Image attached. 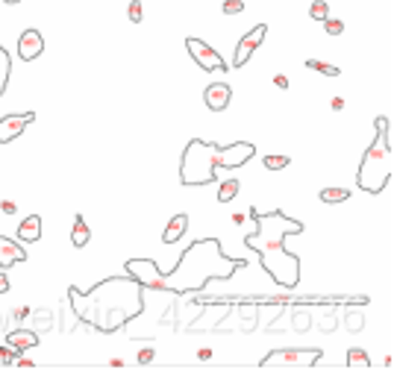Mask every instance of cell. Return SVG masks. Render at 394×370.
<instances>
[{
	"mask_svg": "<svg viewBox=\"0 0 394 370\" xmlns=\"http://www.w3.org/2000/svg\"><path fill=\"white\" fill-rule=\"evenodd\" d=\"M348 326H350V329H353V326H362V321H359V317H353V314H350V317H348Z\"/></svg>",
	"mask_w": 394,
	"mask_h": 370,
	"instance_id": "35",
	"label": "cell"
},
{
	"mask_svg": "<svg viewBox=\"0 0 394 370\" xmlns=\"http://www.w3.org/2000/svg\"><path fill=\"white\" fill-rule=\"evenodd\" d=\"M141 18H144L141 0H129V21H133V24H141Z\"/></svg>",
	"mask_w": 394,
	"mask_h": 370,
	"instance_id": "26",
	"label": "cell"
},
{
	"mask_svg": "<svg viewBox=\"0 0 394 370\" xmlns=\"http://www.w3.org/2000/svg\"><path fill=\"white\" fill-rule=\"evenodd\" d=\"M0 209H4V215H15V212H18V206H15L12 200H4V203H0Z\"/></svg>",
	"mask_w": 394,
	"mask_h": 370,
	"instance_id": "30",
	"label": "cell"
},
{
	"mask_svg": "<svg viewBox=\"0 0 394 370\" xmlns=\"http://www.w3.org/2000/svg\"><path fill=\"white\" fill-rule=\"evenodd\" d=\"M224 15H239V12H244V4L241 0H224Z\"/></svg>",
	"mask_w": 394,
	"mask_h": 370,
	"instance_id": "27",
	"label": "cell"
},
{
	"mask_svg": "<svg viewBox=\"0 0 394 370\" xmlns=\"http://www.w3.org/2000/svg\"><path fill=\"white\" fill-rule=\"evenodd\" d=\"M321 350H274L265 356V362H259L262 370H277V367H315L321 362Z\"/></svg>",
	"mask_w": 394,
	"mask_h": 370,
	"instance_id": "6",
	"label": "cell"
},
{
	"mask_svg": "<svg viewBox=\"0 0 394 370\" xmlns=\"http://www.w3.org/2000/svg\"><path fill=\"white\" fill-rule=\"evenodd\" d=\"M348 367H350V370H368V367H371L368 352L359 350V347H353V350L348 352Z\"/></svg>",
	"mask_w": 394,
	"mask_h": 370,
	"instance_id": "19",
	"label": "cell"
},
{
	"mask_svg": "<svg viewBox=\"0 0 394 370\" xmlns=\"http://www.w3.org/2000/svg\"><path fill=\"white\" fill-rule=\"evenodd\" d=\"M12 364H18V367H36V362H30V359H24V356H15Z\"/></svg>",
	"mask_w": 394,
	"mask_h": 370,
	"instance_id": "32",
	"label": "cell"
},
{
	"mask_svg": "<svg viewBox=\"0 0 394 370\" xmlns=\"http://www.w3.org/2000/svg\"><path fill=\"white\" fill-rule=\"evenodd\" d=\"M89 241H91V229H89V224H86V217L77 215V217H74V227H71V244H74L77 250H83Z\"/></svg>",
	"mask_w": 394,
	"mask_h": 370,
	"instance_id": "16",
	"label": "cell"
},
{
	"mask_svg": "<svg viewBox=\"0 0 394 370\" xmlns=\"http://www.w3.org/2000/svg\"><path fill=\"white\" fill-rule=\"evenodd\" d=\"M256 232H250L244 244H248L253 253H259L262 267L268 271V276L280 285V288L294 291L300 285V259L286 250L288 235H300L303 221H294V217L283 212H268V215H253Z\"/></svg>",
	"mask_w": 394,
	"mask_h": 370,
	"instance_id": "2",
	"label": "cell"
},
{
	"mask_svg": "<svg viewBox=\"0 0 394 370\" xmlns=\"http://www.w3.org/2000/svg\"><path fill=\"white\" fill-rule=\"evenodd\" d=\"M186 229H189V215H174L171 221H168V227H165V232H162V241H165V244H177L186 235Z\"/></svg>",
	"mask_w": 394,
	"mask_h": 370,
	"instance_id": "15",
	"label": "cell"
},
{
	"mask_svg": "<svg viewBox=\"0 0 394 370\" xmlns=\"http://www.w3.org/2000/svg\"><path fill=\"white\" fill-rule=\"evenodd\" d=\"M9 291V279H6V274H0V294H6Z\"/></svg>",
	"mask_w": 394,
	"mask_h": 370,
	"instance_id": "33",
	"label": "cell"
},
{
	"mask_svg": "<svg viewBox=\"0 0 394 370\" xmlns=\"http://www.w3.org/2000/svg\"><path fill=\"white\" fill-rule=\"evenodd\" d=\"M239 179L236 177H229V179H224L221 182V189H218V203H229V200H236L239 197Z\"/></svg>",
	"mask_w": 394,
	"mask_h": 370,
	"instance_id": "18",
	"label": "cell"
},
{
	"mask_svg": "<svg viewBox=\"0 0 394 370\" xmlns=\"http://www.w3.org/2000/svg\"><path fill=\"white\" fill-rule=\"evenodd\" d=\"M6 344L15 350V352H21V350H30V347H36L39 344V338L32 332H27V329H15L9 338H6Z\"/></svg>",
	"mask_w": 394,
	"mask_h": 370,
	"instance_id": "17",
	"label": "cell"
},
{
	"mask_svg": "<svg viewBox=\"0 0 394 370\" xmlns=\"http://www.w3.org/2000/svg\"><path fill=\"white\" fill-rule=\"evenodd\" d=\"M32 121H36V115H32V112H24V115H4V117H0V144L15 141Z\"/></svg>",
	"mask_w": 394,
	"mask_h": 370,
	"instance_id": "10",
	"label": "cell"
},
{
	"mask_svg": "<svg viewBox=\"0 0 394 370\" xmlns=\"http://www.w3.org/2000/svg\"><path fill=\"white\" fill-rule=\"evenodd\" d=\"M265 32H268V27H265V24H259V27H253L244 39H239V44H236V56H233V65H236V68H241V65H248V62H250V56L259 50V44L265 42Z\"/></svg>",
	"mask_w": 394,
	"mask_h": 370,
	"instance_id": "9",
	"label": "cell"
},
{
	"mask_svg": "<svg viewBox=\"0 0 394 370\" xmlns=\"http://www.w3.org/2000/svg\"><path fill=\"white\" fill-rule=\"evenodd\" d=\"M274 86H277V89H288V77H286V74H277V77H274Z\"/></svg>",
	"mask_w": 394,
	"mask_h": 370,
	"instance_id": "31",
	"label": "cell"
},
{
	"mask_svg": "<svg viewBox=\"0 0 394 370\" xmlns=\"http://www.w3.org/2000/svg\"><path fill=\"white\" fill-rule=\"evenodd\" d=\"M9 74H12V59L6 53V47H0V94L9 86Z\"/></svg>",
	"mask_w": 394,
	"mask_h": 370,
	"instance_id": "20",
	"label": "cell"
},
{
	"mask_svg": "<svg viewBox=\"0 0 394 370\" xmlns=\"http://www.w3.org/2000/svg\"><path fill=\"white\" fill-rule=\"evenodd\" d=\"M229 100H233V89H229V82H212V86L203 91V103L212 112H224L229 106Z\"/></svg>",
	"mask_w": 394,
	"mask_h": 370,
	"instance_id": "12",
	"label": "cell"
},
{
	"mask_svg": "<svg viewBox=\"0 0 394 370\" xmlns=\"http://www.w3.org/2000/svg\"><path fill=\"white\" fill-rule=\"evenodd\" d=\"M0 4H9V6H15V4H21V0H0Z\"/></svg>",
	"mask_w": 394,
	"mask_h": 370,
	"instance_id": "37",
	"label": "cell"
},
{
	"mask_svg": "<svg viewBox=\"0 0 394 370\" xmlns=\"http://www.w3.org/2000/svg\"><path fill=\"white\" fill-rule=\"evenodd\" d=\"M186 50H189V56L201 65L203 71H215V74H227V68L229 65L224 62V56L218 53L212 44H206L203 39H194V36H189L186 39Z\"/></svg>",
	"mask_w": 394,
	"mask_h": 370,
	"instance_id": "7",
	"label": "cell"
},
{
	"mask_svg": "<svg viewBox=\"0 0 394 370\" xmlns=\"http://www.w3.org/2000/svg\"><path fill=\"white\" fill-rule=\"evenodd\" d=\"M241 267H248V262L224 256L218 238H203V241L191 244L179 256L177 267H168L162 276H165V291L189 294V291H203L206 282H212V279H229Z\"/></svg>",
	"mask_w": 394,
	"mask_h": 370,
	"instance_id": "3",
	"label": "cell"
},
{
	"mask_svg": "<svg viewBox=\"0 0 394 370\" xmlns=\"http://www.w3.org/2000/svg\"><path fill=\"white\" fill-rule=\"evenodd\" d=\"M12 359H15V350L6 344V347H0V362L4 364H12Z\"/></svg>",
	"mask_w": 394,
	"mask_h": 370,
	"instance_id": "29",
	"label": "cell"
},
{
	"mask_svg": "<svg viewBox=\"0 0 394 370\" xmlns=\"http://www.w3.org/2000/svg\"><path fill=\"white\" fill-rule=\"evenodd\" d=\"M18 262H27V250L18 244V241H12L6 238V235H0V267H12V264H18Z\"/></svg>",
	"mask_w": 394,
	"mask_h": 370,
	"instance_id": "13",
	"label": "cell"
},
{
	"mask_svg": "<svg viewBox=\"0 0 394 370\" xmlns=\"http://www.w3.org/2000/svg\"><path fill=\"white\" fill-rule=\"evenodd\" d=\"M39 238H42V217L39 215L24 217L21 227H18V241L21 244H36Z\"/></svg>",
	"mask_w": 394,
	"mask_h": 370,
	"instance_id": "14",
	"label": "cell"
},
{
	"mask_svg": "<svg viewBox=\"0 0 394 370\" xmlns=\"http://www.w3.org/2000/svg\"><path fill=\"white\" fill-rule=\"evenodd\" d=\"M288 156H277V153H268V156H262V165L268 167V171H283V167H288Z\"/></svg>",
	"mask_w": 394,
	"mask_h": 370,
	"instance_id": "23",
	"label": "cell"
},
{
	"mask_svg": "<svg viewBox=\"0 0 394 370\" xmlns=\"http://www.w3.org/2000/svg\"><path fill=\"white\" fill-rule=\"evenodd\" d=\"M306 68H309V71H318V74H324V77H338V74H341L336 65H326V62H318V59H306Z\"/></svg>",
	"mask_w": 394,
	"mask_h": 370,
	"instance_id": "22",
	"label": "cell"
},
{
	"mask_svg": "<svg viewBox=\"0 0 394 370\" xmlns=\"http://www.w3.org/2000/svg\"><path fill=\"white\" fill-rule=\"evenodd\" d=\"M141 291L144 288L133 276H106L103 282H97L91 291H80L71 285L68 300H71V309L80 321L94 326L103 335H112L144 312Z\"/></svg>",
	"mask_w": 394,
	"mask_h": 370,
	"instance_id": "1",
	"label": "cell"
},
{
	"mask_svg": "<svg viewBox=\"0 0 394 370\" xmlns=\"http://www.w3.org/2000/svg\"><path fill=\"white\" fill-rule=\"evenodd\" d=\"M153 356H156V352H153L151 347H144V350H139V364H151V362H153Z\"/></svg>",
	"mask_w": 394,
	"mask_h": 370,
	"instance_id": "28",
	"label": "cell"
},
{
	"mask_svg": "<svg viewBox=\"0 0 394 370\" xmlns=\"http://www.w3.org/2000/svg\"><path fill=\"white\" fill-rule=\"evenodd\" d=\"M256 156V147L250 141H236L218 147L203 139H191L183 150L179 162V182L183 185H209L218 179V171H236Z\"/></svg>",
	"mask_w": 394,
	"mask_h": 370,
	"instance_id": "4",
	"label": "cell"
},
{
	"mask_svg": "<svg viewBox=\"0 0 394 370\" xmlns=\"http://www.w3.org/2000/svg\"><path fill=\"white\" fill-rule=\"evenodd\" d=\"M324 30L330 32V36H341V32H344V21L341 18H324Z\"/></svg>",
	"mask_w": 394,
	"mask_h": 370,
	"instance_id": "25",
	"label": "cell"
},
{
	"mask_svg": "<svg viewBox=\"0 0 394 370\" xmlns=\"http://www.w3.org/2000/svg\"><path fill=\"white\" fill-rule=\"evenodd\" d=\"M391 121L386 115H380L374 121V144L365 150L362 165H359V174H356V185L362 189L365 194H380L391 174H394V150H391Z\"/></svg>",
	"mask_w": 394,
	"mask_h": 370,
	"instance_id": "5",
	"label": "cell"
},
{
	"mask_svg": "<svg viewBox=\"0 0 394 370\" xmlns=\"http://www.w3.org/2000/svg\"><path fill=\"white\" fill-rule=\"evenodd\" d=\"M348 197H350V189H324L321 191L324 203H344Z\"/></svg>",
	"mask_w": 394,
	"mask_h": 370,
	"instance_id": "21",
	"label": "cell"
},
{
	"mask_svg": "<svg viewBox=\"0 0 394 370\" xmlns=\"http://www.w3.org/2000/svg\"><path fill=\"white\" fill-rule=\"evenodd\" d=\"M42 53H44V36L39 30H24L21 39H18V56L24 62H32V59H39Z\"/></svg>",
	"mask_w": 394,
	"mask_h": 370,
	"instance_id": "11",
	"label": "cell"
},
{
	"mask_svg": "<svg viewBox=\"0 0 394 370\" xmlns=\"http://www.w3.org/2000/svg\"><path fill=\"white\" fill-rule=\"evenodd\" d=\"M124 267H127V276H133L141 288L165 291V276H162L159 264L153 259H129Z\"/></svg>",
	"mask_w": 394,
	"mask_h": 370,
	"instance_id": "8",
	"label": "cell"
},
{
	"mask_svg": "<svg viewBox=\"0 0 394 370\" xmlns=\"http://www.w3.org/2000/svg\"><path fill=\"white\" fill-rule=\"evenodd\" d=\"M309 15L315 21H324V18H330V4H326V0H315V4L309 6Z\"/></svg>",
	"mask_w": 394,
	"mask_h": 370,
	"instance_id": "24",
	"label": "cell"
},
{
	"mask_svg": "<svg viewBox=\"0 0 394 370\" xmlns=\"http://www.w3.org/2000/svg\"><path fill=\"white\" fill-rule=\"evenodd\" d=\"M330 106H333L336 112H341V109H344V100H341V97H333V103H330Z\"/></svg>",
	"mask_w": 394,
	"mask_h": 370,
	"instance_id": "34",
	"label": "cell"
},
{
	"mask_svg": "<svg viewBox=\"0 0 394 370\" xmlns=\"http://www.w3.org/2000/svg\"><path fill=\"white\" fill-rule=\"evenodd\" d=\"M27 314H30L27 309H15V317H18V321H24V317H27Z\"/></svg>",
	"mask_w": 394,
	"mask_h": 370,
	"instance_id": "36",
	"label": "cell"
}]
</instances>
